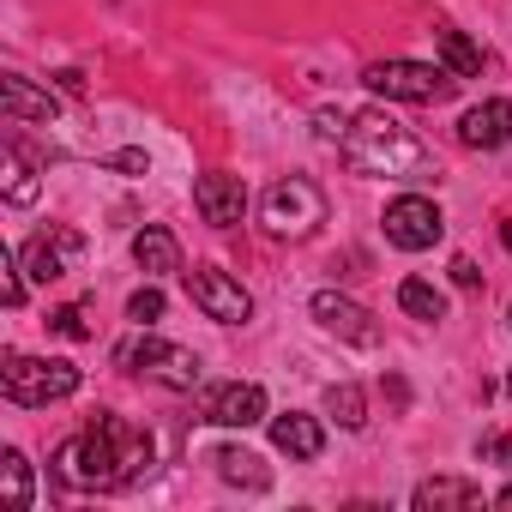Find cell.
<instances>
[{
    "label": "cell",
    "mask_w": 512,
    "mask_h": 512,
    "mask_svg": "<svg viewBox=\"0 0 512 512\" xmlns=\"http://www.w3.org/2000/svg\"><path fill=\"white\" fill-rule=\"evenodd\" d=\"M151 434L145 428H133L127 416H97V422H85L73 440H61V452H55V476L67 482V488H85V494H115V488H133V482H145L151 476Z\"/></svg>",
    "instance_id": "1"
},
{
    "label": "cell",
    "mask_w": 512,
    "mask_h": 512,
    "mask_svg": "<svg viewBox=\"0 0 512 512\" xmlns=\"http://www.w3.org/2000/svg\"><path fill=\"white\" fill-rule=\"evenodd\" d=\"M338 151H344V163H350L356 175H386V181H422V175H428V145H422L410 127H398L386 109L350 115Z\"/></svg>",
    "instance_id": "2"
},
{
    "label": "cell",
    "mask_w": 512,
    "mask_h": 512,
    "mask_svg": "<svg viewBox=\"0 0 512 512\" xmlns=\"http://www.w3.org/2000/svg\"><path fill=\"white\" fill-rule=\"evenodd\" d=\"M0 392H7L13 404H61V398H73L79 392V368L67 362V356H7L0 362Z\"/></svg>",
    "instance_id": "3"
},
{
    "label": "cell",
    "mask_w": 512,
    "mask_h": 512,
    "mask_svg": "<svg viewBox=\"0 0 512 512\" xmlns=\"http://www.w3.org/2000/svg\"><path fill=\"white\" fill-rule=\"evenodd\" d=\"M362 85L386 103H446L458 91V73L428 67V61H374L362 67Z\"/></svg>",
    "instance_id": "4"
},
{
    "label": "cell",
    "mask_w": 512,
    "mask_h": 512,
    "mask_svg": "<svg viewBox=\"0 0 512 512\" xmlns=\"http://www.w3.org/2000/svg\"><path fill=\"white\" fill-rule=\"evenodd\" d=\"M115 362H121L127 374H145V380L169 386V392H193V386H199V356L181 350V344H163L157 332L127 338V344L115 350Z\"/></svg>",
    "instance_id": "5"
},
{
    "label": "cell",
    "mask_w": 512,
    "mask_h": 512,
    "mask_svg": "<svg viewBox=\"0 0 512 512\" xmlns=\"http://www.w3.org/2000/svg\"><path fill=\"white\" fill-rule=\"evenodd\" d=\"M320 223H326V193H320V181L284 175V181L266 193V229H272L278 241H308Z\"/></svg>",
    "instance_id": "6"
},
{
    "label": "cell",
    "mask_w": 512,
    "mask_h": 512,
    "mask_svg": "<svg viewBox=\"0 0 512 512\" xmlns=\"http://www.w3.org/2000/svg\"><path fill=\"white\" fill-rule=\"evenodd\" d=\"M187 296H193V308H199L205 320H217V326H247V320H253V296H247L241 278H229L223 266L187 272Z\"/></svg>",
    "instance_id": "7"
},
{
    "label": "cell",
    "mask_w": 512,
    "mask_h": 512,
    "mask_svg": "<svg viewBox=\"0 0 512 512\" xmlns=\"http://www.w3.org/2000/svg\"><path fill=\"white\" fill-rule=\"evenodd\" d=\"M440 235H446V217H440L434 199H422V193H398V199L386 205V241H392V247H404V253H428Z\"/></svg>",
    "instance_id": "8"
},
{
    "label": "cell",
    "mask_w": 512,
    "mask_h": 512,
    "mask_svg": "<svg viewBox=\"0 0 512 512\" xmlns=\"http://www.w3.org/2000/svg\"><path fill=\"white\" fill-rule=\"evenodd\" d=\"M85 253V235L79 229H61V223H49L43 235H31L25 247H19V266H25V278H37V284H55V278H67L73 272V260Z\"/></svg>",
    "instance_id": "9"
},
{
    "label": "cell",
    "mask_w": 512,
    "mask_h": 512,
    "mask_svg": "<svg viewBox=\"0 0 512 512\" xmlns=\"http://www.w3.org/2000/svg\"><path fill=\"white\" fill-rule=\"evenodd\" d=\"M308 314L320 320V332H332V338H344V344H356V350H374V344H380V320H374L362 302L338 296V290H320V296L308 302Z\"/></svg>",
    "instance_id": "10"
},
{
    "label": "cell",
    "mask_w": 512,
    "mask_h": 512,
    "mask_svg": "<svg viewBox=\"0 0 512 512\" xmlns=\"http://www.w3.org/2000/svg\"><path fill=\"white\" fill-rule=\"evenodd\" d=\"M193 205H199V217L211 229H235L247 217V181L241 175H223V169H205L193 181Z\"/></svg>",
    "instance_id": "11"
},
{
    "label": "cell",
    "mask_w": 512,
    "mask_h": 512,
    "mask_svg": "<svg viewBox=\"0 0 512 512\" xmlns=\"http://www.w3.org/2000/svg\"><path fill=\"white\" fill-rule=\"evenodd\" d=\"M205 422L217 428H253V422H266V386L260 380H229L205 398Z\"/></svg>",
    "instance_id": "12"
},
{
    "label": "cell",
    "mask_w": 512,
    "mask_h": 512,
    "mask_svg": "<svg viewBox=\"0 0 512 512\" xmlns=\"http://www.w3.org/2000/svg\"><path fill=\"white\" fill-rule=\"evenodd\" d=\"M458 139H464L470 151H500V145H512V97H488V103L464 109V115H458Z\"/></svg>",
    "instance_id": "13"
},
{
    "label": "cell",
    "mask_w": 512,
    "mask_h": 512,
    "mask_svg": "<svg viewBox=\"0 0 512 512\" xmlns=\"http://www.w3.org/2000/svg\"><path fill=\"white\" fill-rule=\"evenodd\" d=\"M0 115H7L13 127H25V121H55L61 115V97L55 91H37L25 73H7V79H0Z\"/></svg>",
    "instance_id": "14"
},
{
    "label": "cell",
    "mask_w": 512,
    "mask_h": 512,
    "mask_svg": "<svg viewBox=\"0 0 512 512\" xmlns=\"http://www.w3.org/2000/svg\"><path fill=\"white\" fill-rule=\"evenodd\" d=\"M272 446L284 452V458H320L326 452V428H320V416H302V410H290V416H278L272 422Z\"/></svg>",
    "instance_id": "15"
},
{
    "label": "cell",
    "mask_w": 512,
    "mask_h": 512,
    "mask_svg": "<svg viewBox=\"0 0 512 512\" xmlns=\"http://www.w3.org/2000/svg\"><path fill=\"white\" fill-rule=\"evenodd\" d=\"M211 464H217V476H223L229 488H247V494H266V488H272L266 458H260V452H247V446H217Z\"/></svg>",
    "instance_id": "16"
},
{
    "label": "cell",
    "mask_w": 512,
    "mask_h": 512,
    "mask_svg": "<svg viewBox=\"0 0 512 512\" xmlns=\"http://www.w3.org/2000/svg\"><path fill=\"white\" fill-rule=\"evenodd\" d=\"M133 260H139L145 278H169V272H181V241H175L169 229L145 223V229L133 235Z\"/></svg>",
    "instance_id": "17"
},
{
    "label": "cell",
    "mask_w": 512,
    "mask_h": 512,
    "mask_svg": "<svg viewBox=\"0 0 512 512\" xmlns=\"http://www.w3.org/2000/svg\"><path fill=\"white\" fill-rule=\"evenodd\" d=\"M410 500H416V512H476L482 506V488L476 482H458V476H434Z\"/></svg>",
    "instance_id": "18"
},
{
    "label": "cell",
    "mask_w": 512,
    "mask_h": 512,
    "mask_svg": "<svg viewBox=\"0 0 512 512\" xmlns=\"http://www.w3.org/2000/svg\"><path fill=\"white\" fill-rule=\"evenodd\" d=\"M434 49H440V67H446V73H458V79H476V73H482V61H488V55H482V43H470V37H464V31H452V25H440V31H434Z\"/></svg>",
    "instance_id": "19"
},
{
    "label": "cell",
    "mask_w": 512,
    "mask_h": 512,
    "mask_svg": "<svg viewBox=\"0 0 512 512\" xmlns=\"http://www.w3.org/2000/svg\"><path fill=\"white\" fill-rule=\"evenodd\" d=\"M398 308H404L410 320H422V326H440V320H446V296H440L428 278H404V284H398Z\"/></svg>",
    "instance_id": "20"
},
{
    "label": "cell",
    "mask_w": 512,
    "mask_h": 512,
    "mask_svg": "<svg viewBox=\"0 0 512 512\" xmlns=\"http://www.w3.org/2000/svg\"><path fill=\"white\" fill-rule=\"evenodd\" d=\"M326 416H332L338 428L356 434V428L368 422V398H362V386H350V380H344V386H326Z\"/></svg>",
    "instance_id": "21"
},
{
    "label": "cell",
    "mask_w": 512,
    "mask_h": 512,
    "mask_svg": "<svg viewBox=\"0 0 512 512\" xmlns=\"http://www.w3.org/2000/svg\"><path fill=\"white\" fill-rule=\"evenodd\" d=\"M0 482H7V506L13 512H25L31 506V464H25V452H0Z\"/></svg>",
    "instance_id": "22"
},
{
    "label": "cell",
    "mask_w": 512,
    "mask_h": 512,
    "mask_svg": "<svg viewBox=\"0 0 512 512\" xmlns=\"http://www.w3.org/2000/svg\"><path fill=\"white\" fill-rule=\"evenodd\" d=\"M7 199H13V205H31V199H37V175H31V163L19 157V145H7Z\"/></svg>",
    "instance_id": "23"
},
{
    "label": "cell",
    "mask_w": 512,
    "mask_h": 512,
    "mask_svg": "<svg viewBox=\"0 0 512 512\" xmlns=\"http://www.w3.org/2000/svg\"><path fill=\"white\" fill-rule=\"evenodd\" d=\"M0 296H7V308L25 302V266H19V247H0Z\"/></svg>",
    "instance_id": "24"
},
{
    "label": "cell",
    "mask_w": 512,
    "mask_h": 512,
    "mask_svg": "<svg viewBox=\"0 0 512 512\" xmlns=\"http://www.w3.org/2000/svg\"><path fill=\"white\" fill-rule=\"evenodd\" d=\"M49 332L67 338V344H85V338H91V320H85V308L73 302V308H55V314H49Z\"/></svg>",
    "instance_id": "25"
},
{
    "label": "cell",
    "mask_w": 512,
    "mask_h": 512,
    "mask_svg": "<svg viewBox=\"0 0 512 512\" xmlns=\"http://www.w3.org/2000/svg\"><path fill=\"white\" fill-rule=\"evenodd\" d=\"M127 320H133V326H157V320H163V290H151V284L133 290V296H127Z\"/></svg>",
    "instance_id": "26"
},
{
    "label": "cell",
    "mask_w": 512,
    "mask_h": 512,
    "mask_svg": "<svg viewBox=\"0 0 512 512\" xmlns=\"http://www.w3.org/2000/svg\"><path fill=\"white\" fill-rule=\"evenodd\" d=\"M452 284H458V290H482V272H476V260H464V253H458V260H452Z\"/></svg>",
    "instance_id": "27"
},
{
    "label": "cell",
    "mask_w": 512,
    "mask_h": 512,
    "mask_svg": "<svg viewBox=\"0 0 512 512\" xmlns=\"http://www.w3.org/2000/svg\"><path fill=\"white\" fill-rule=\"evenodd\" d=\"M476 452H482V458H494V464H512V434H488Z\"/></svg>",
    "instance_id": "28"
},
{
    "label": "cell",
    "mask_w": 512,
    "mask_h": 512,
    "mask_svg": "<svg viewBox=\"0 0 512 512\" xmlns=\"http://www.w3.org/2000/svg\"><path fill=\"white\" fill-rule=\"evenodd\" d=\"M55 91H61V97H85V73H79V67H61V73H55Z\"/></svg>",
    "instance_id": "29"
},
{
    "label": "cell",
    "mask_w": 512,
    "mask_h": 512,
    "mask_svg": "<svg viewBox=\"0 0 512 512\" xmlns=\"http://www.w3.org/2000/svg\"><path fill=\"white\" fill-rule=\"evenodd\" d=\"M109 163H115V169H127V175H145V169H151V157H145V151H115Z\"/></svg>",
    "instance_id": "30"
},
{
    "label": "cell",
    "mask_w": 512,
    "mask_h": 512,
    "mask_svg": "<svg viewBox=\"0 0 512 512\" xmlns=\"http://www.w3.org/2000/svg\"><path fill=\"white\" fill-rule=\"evenodd\" d=\"M494 506H506V512H512V482H506V488L494 494Z\"/></svg>",
    "instance_id": "31"
},
{
    "label": "cell",
    "mask_w": 512,
    "mask_h": 512,
    "mask_svg": "<svg viewBox=\"0 0 512 512\" xmlns=\"http://www.w3.org/2000/svg\"><path fill=\"white\" fill-rule=\"evenodd\" d=\"M500 241H506V247H512V223H500Z\"/></svg>",
    "instance_id": "32"
},
{
    "label": "cell",
    "mask_w": 512,
    "mask_h": 512,
    "mask_svg": "<svg viewBox=\"0 0 512 512\" xmlns=\"http://www.w3.org/2000/svg\"><path fill=\"white\" fill-rule=\"evenodd\" d=\"M506 392H512V380H506Z\"/></svg>",
    "instance_id": "33"
}]
</instances>
